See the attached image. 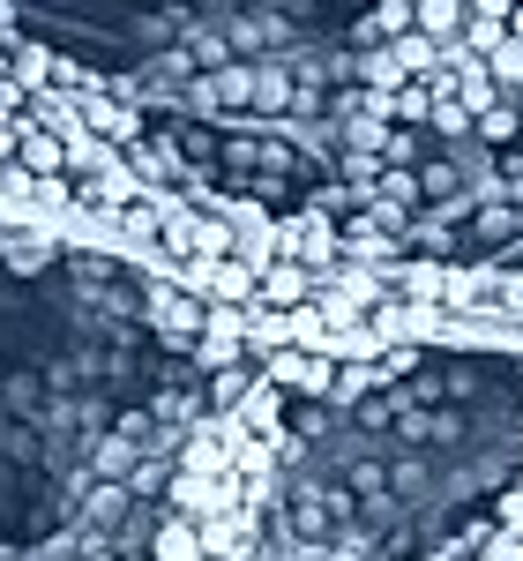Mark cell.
Masks as SVG:
<instances>
[{
  "label": "cell",
  "instance_id": "obj_3",
  "mask_svg": "<svg viewBox=\"0 0 523 561\" xmlns=\"http://www.w3.org/2000/svg\"><path fill=\"white\" fill-rule=\"evenodd\" d=\"M284 524H292L300 547H329V539H345V524H351V494L345 486H300Z\"/></svg>",
  "mask_w": 523,
  "mask_h": 561
},
{
  "label": "cell",
  "instance_id": "obj_14",
  "mask_svg": "<svg viewBox=\"0 0 523 561\" xmlns=\"http://www.w3.org/2000/svg\"><path fill=\"white\" fill-rule=\"evenodd\" d=\"M486 76L501 90H523V38H501L493 53H486Z\"/></svg>",
  "mask_w": 523,
  "mask_h": 561
},
{
  "label": "cell",
  "instance_id": "obj_20",
  "mask_svg": "<svg viewBox=\"0 0 523 561\" xmlns=\"http://www.w3.org/2000/svg\"><path fill=\"white\" fill-rule=\"evenodd\" d=\"M509 38H523V0H516V8H509Z\"/></svg>",
  "mask_w": 523,
  "mask_h": 561
},
{
  "label": "cell",
  "instance_id": "obj_5",
  "mask_svg": "<svg viewBox=\"0 0 523 561\" xmlns=\"http://www.w3.org/2000/svg\"><path fill=\"white\" fill-rule=\"evenodd\" d=\"M75 113H83V128L97 135V142H113V150H128L135 135H142V105H128L113 83H97L75 98Z\"/></svg>",
  "mask_w": 523,
  "mask_h": 561
},
{
  "label": "cell",
  "instance_id": "obj_17",
  "mask_svg": "<svg viewBox=\"0 0 523 561\" xmlns=\"http://www.w3.org/2000/svg\"><path fill=\"white\" fill-rule=\"evenodd\" d=\"M434 135H472V113L456 105V98H434V121H427Z\"/></svg>",
  "mask_w": 523,
  "mask_h": 561
},
{
  "label": "cell",
  "instance_id": "obj_9",
  "mask_svg": "<svg viewBox=\"0 0 523 561\" xmlns=\"http://www.w3.org/2000/svg\"><path fill=\"white\" fill-rule=\"evenodd\" d=\"M255 359H232V367H210V375H202V412H232V404H240V397H247V389H255Z\"/></svg>",
  "mask_w": 523,
  "mask_h": 561
},
{
  "label": "cell",
  "instance_id": "obj_18",
  "mask_svg": "<svg viewBox=\"0 0 523 561\" xmlns=\"http://www.w3.org/2000/svg\"><path fill=\"white\" fill-rule=\"evenodd\" d=\"M501 524H509V531H523V486H509V494H501Z\"/></svg>",
  "mask_w": 523,
  "mask_h": 561
},
{
  "label": "cell",
  "instance_id": "obj_19",
  "mask_svg": "<svg viewBox=\"0 0 523 561\" xmlns=\"http://www.w3.org/2000/svg\"><path fill=\"white\" fill-rule=\"evenodd\" d=\"M322 561H367V554H359L351 539H329V547H322Z\"/></svg>",
  "mask_w": 523,
  "mask_h": 561
},
{
  "label": "cell",
  "instance_id": "obj_2",
  "mask_svg": "<svg viewBox=\"0 0 523 561\" xmlns=\"http://www.w3.org/2000/svg\"><path fill=\"white\" fill-rule=\"evenodd\" d=\"M262 382H277L284 397H329L337 382V359L329 352H306V345H277V352H255Z\"/></svg>",
  "mask_w": 523,
  "mask_h": 561
},
{
  "label": "cell",
  "instance_id": "obj_21",
  "mask_svg": "<svg viewBox=\"0 0 523 561\" xmlns=\"http://www.w3.org/2000/svg\"><path fill=\"white\" fill-rule=\"evenodd\" d=\"M83 561H120V547H90V554Z\"/></svg>",
  "mask_w": 523,
  "mask_h": 561
},
{
  "label": "cell",
  "instance_id": "obj_7",
  "mask_svg": "<svg viewBox=\"0 0 523 561\" xmlns=\"http://www.w3.org/2000/svg\"><path fill=\"white\" fill-rule=\"evenodd\" d=\"M150 561H210L202 554V531H195V517H179V510H165L158 517V531H150V547H142Z\"/></svg>",
  "mask_w": 523,
  "mask_h": 561
},
{
  "label": "cell",
  "instance_id": "obj_16",
  "mask_svg": "<svg viewBox=\"0 0 523 561\" xmlns=\"http://www.w3.org/2000/svg\"><path fill=\"white\" fill-rule=\"evenodd\" d=\"M472 561H523V531H509V524H493V531L479 539V554H472Z\"/></svg>",
  "mask_w": 523,
  "mask_h": 561
},
{
  "label": "cell",
  "instance_id": "obj_11",
  "mask_svg": "<svg viewBox=\"0 0 523 561\" xmlns=\"http://www.w3.org/2000/svg\"><path fill=\"white\" fill-rule=\"evenodd\" d=\"M396 31H411V0H374L367 23H359L351 38H359V53H367V45H390Z\"/></svg>",
  "mask_w": 523,
  "mask_h": 561
},
{
  "label": "cell",
  "instance_id": "obj_4",
  "mask_svg": "<svg viewBox=\"0 0 523 561\" xmlns=\"http://www.w3.org/2000/svg\"><path fill=\"white\" fill-rule=\"evenodd\" d=\"M142 314H150V330L158 337H173V345H195V330H202V314H210V300L202 293H187V285H142Z\"/></svg>",
  "mask_w": 523,
  "mask_h": 561
},
{
  "label": "cell",
  "instance_id": "obj_22",
  "mask_svg": "<svg viewBox=\"0 0 523 561\" xmlns=\"http://www.w3.org/2000/svg\"><path fill=\"white\" fill-rule=\"evenodd\" d=\"M120 561H150V554H120Z\"/></svg>",
  "mask_w": 523,
  "mask_h": 561
},
{
  "label": "cell",
  "instance_id": "obj_13",
  "mask_svg": "<svg viewBox=\"0 0 523 561\" xmlns=\"http://www.w3.org/2000/svg\"><path fill=\"white\" fill-rule=\"evenodd\" d=\"M390 53H396V68H404V76H434V60H441V45L427 38V31H396Z\"/></svg>",
  "mask_w": 523,
  "mask_h": 561
},
{
  "label": "cell",
  "instance_id": "obj_6",
  "mask_svg": "<svg viewBox=\"0 0 523 561\" xmlns=\"http://www.w3.org/2000/svg\"><path fill=\"white\" fill-rule=\"evenodd\" d=\"M306 300H314V270H306V262L269 255L255 270V307H306Z\"/></svg>",
  "mask_w": 523,
  "mask_h": 561
},
{
  "label": "cell",
  "instance_id": "obj_15",
  "mask_svg": "<svg viewBox=\"0 0 523 561\" xmlns=\"http://www.w3.org/2000/svg\"><path fill=\"white\" fill-rule=\"evenodd\" d=\"M0 255H15V270H38L53 255V232H0Z\"/></svg>",
  "mask_w": 523,
  "mask_h": 561
},
{
  "label": "cell",
  "instance_id": "obj_8",
  "mask_svg": "<svg viewBox=\"0 0 523 561\" xmlns=\"http://www.w3.org/2000/svg\"><path fill=\"white\" fill-rule=\"evenodd\" d=\"M374 113H382L390 128H427V121H434V90L419 83V76H404V83H396L390 98L374 105Z\"/></svg>",
  "mask_w": 523,
  "mask_h": 561
},
{
  "label": "cell",
  "instance_id": "obj_12",
  "mask_svg": "<svg viewBox=\"0 0 523 561\" xmlns=\"http://www.w3.org/2000/svg\"><path fill=\"white\" fill-rule=\"evenodd\" d=\"M411 31H427L434 45H449L464 31V0H411Z\"/></svg>",
  "mask_w": 523,
  "mask_h": 561
},
{
  "label": "cell",
  "instance_id": "obj_1",
  "mask_svg": "<svg viewBox=\"0 0 523 561\" xmlns=\"http://www.w3.org/2000/svg\"><path fill=\"white\" fill-rule=\"evenodd\" d=\"M269 255L306 262V270H329V262H337V217H322L314 203H300L292 217L269 225ZM269 255H262V262H269Z\"/></svg>",
  "mask_w": 523,
  "mask_h": 561
},
{
  "label": "cell",
  "instance_id": "obj_10",
  "mask_svg": "<svg viewBox=\"0 0 523 561\" xmlns=\"http://www.w3.org/2000/svg\"><path fill=\"white\" fill-rule=\"evenodd\" d=\"M472 135H479L486 150H509V142L523 135V105L509 98V90H501V98H493L486 113H472Z\"/></svg>",
  "mask_w": 523,
  "mask_h": 561
}]
</instances>
